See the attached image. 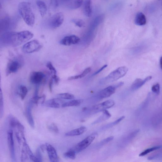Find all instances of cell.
<instances>
[{"label": "cell", "instance_id": "cell-1", "mask_svg": "<svg viewBox=\"0 0 162 162\" xmlns=\"http://www.w3.org/2000/svg\"><path fill=\"white\" fill-rule=\"evenodd\" d=\"M33 37L34 34L28 31L17 32H10L2 35L1 41L6 45L16 47L28 42Z\"/></svg>", "mask_w": 162, "mask_h": 162}, {"label": "cell", "instance_id": "cell-2", "mask_svg": "<svg viewBox=\"0 0 162 162\" xmlns=\"http://www.w3.org/2000/svg\"><path fill=\"white\" fill-rule=\"evenodd\" d=\"M20 15L26 24L33 27L35 23V16L31 7V4L28 2L20 3L18 6Z\"/></svg>", "mask_w": 162, "mask_h": 162}, {"label": "cell", "instance_id": "cell-3", "mask_svg": "<svg viewBox=\"0 0 162 162\" xmlns=\"http://www.w3.org/2000/svg\"><path fill=\"white\" fill-rule=\"evenodd\" d=\"M128 71V68L122 66L117 68L100 81L101 85H105L115 81L123 77Z\"/></svg>", "mask_w": 162, "mask_h": 162}, {"label": "cell", "instance_id": "cell-4", "mask_svg": "<svg viewBox=\"0 0 162 162\" xmlns=\"http://www.w3.org/2000/svg\"><path fill=\"white\" fill-rule=\"evenodd\" d=\"M42 46L37 40H34L27 42L23 46L22 51L26 54H30L40 50Z\"/></svg>", "mask_w": 162, "mask_h": 162}, {"label": "cell", "instance_id": "cell-5", "mask_svg": "<svg viewBox=\"0 0 162 162\" xmlns=\"http://www.w3.org/2000/svg\"><path fill=\"white\" fill-rule=\"evenodd\" d=\"M96 135L92 134L79 143L73 149L76 152L78 153L87 148L93 142L96 138Z\"/></svg>", "mask_w": 162, "mask_h": 162}, {"label": "cell", "instance_id": "cell-6", "mask_svg": "<svg viewBox=\"0 0 162 162\" xmlns=\"http://www.w3.org/2000/svg\"><path fill=\"white\" fill-rule=\"evenodd\" d=\"M64 18V15L62 13H57L51 17L49 22L50 27L53 29L59 27L63 24Z\"/></svg>", "mask_w": 162, "mask_h": 162}, {"label": "cell", "instance_id": "cell-7", "mask_svg": "<svg viewBox=\"0 0 162 162\" xmlns=\"http://www.w3.org/2000/svg\"><path fill=\"white\" fill-rule=\"evenodd\" d=\"M21 66V61L17 59L11 60L8 62L6 69V75L17 72Z\"/></svg>", "mask_w": 162, "mask_h": 162}, {"label": "cell", "instance_id": "cell-8", "mask_svg": "<svg viewBox=\"0 0 162 162\" xmlns=\"http://www.w3.org/2000/svg\"><path fill=\"white\" fill-rule=\"evenodd\" d=\"M45 77V75L42 72L34 71L30 75V81L34 84L40 85L44 81Z\"/></svg>", "mask_w": 162, "mask_h": 162}, {"label": "cell", "instance_id": "cell-9", "mask_svg": "<svg viewBox=\"0 0 162 162\" xmlns=\"http://www.w3.org/2000/svg\"><path fill=\"white\" fill-rule=\"evenodd\" d=\"M7 140L11 158L13 161L16 160L13 131L10 129L8 132Z\"/></svg>", "mask_w": 162, "mask_h": 162}, {"label": "cell", "instance_id": "cell-10", "mask_svg": "<svg viewBox=\"0 0 162 162\" xmlns=\"http://www.w3.org/2000/svg\"><path fill=\"white\" fill-rule=\"evenodd\" d=\"M116 88L115 86H110L101 90L98 95L100 99L110 97L115 93Z\"/></svg>", "mask_w": 162, "mask_h": 162}, {"label": "cell", "instance_id": "cell-11", "mask_svg": "<svg viewBox=\"0 0 162 162\" xmlns=\"http://www.w3.org/2000/svg\"><path fill=\"white\" fill-rule=\"evenodd\" d=\"M46 150H47L50 161L52 162L59 161L58 157L55 149L52 145L46 144Z\"/></svg>", "mask_w": 162, "mask_h": 162}, {"label": "cell", "instance_id": "cell-12", "mask_svg": "<svg viewBox=\"0 0 162 162\" xmlns=\"http://www.w3.org/2000/svg\"><path fill=\"white\" fill-rule=\"evenodd\" d=\"M34 103L31 100L28 104L26 110V117L30 126L33 128L35 127V123L32 115V109Z\"/></svg>", "mask_w": 162, "mask_h": 162}, {"label": "cell", "instance_id": "cell-13", "mask_svg": "<svg viewBox=\"0 0 162 162\" xmlns=\"http://www.w3.org/2000/svg\"><path fill=\"white\" fill-rule=\"evenodd\" d=\"M80 41V38L75 35H71L64 37L60 42L61 44L65 46H70L78 43Z\"/></svg>", "mask_w": 162, "mask_h": 162}, {"label": "cell", "instance_id": "cell-14", "mask_svg": "<svg viewBox=\"0 0 162 162\" xmlns=\"http://www.w3.org/2000/svg\"><path fill=\"white\" fill-rule=\"evenodd\" d=\"M115 104V102L113 100H108L94 106L92 107V109L96 111H102L104 110L111 108Z\"/></svg>", "mask_w": 162, "mask_h": 162}, {"label": "cell", "instance_id": "cell-15", "mask_svg": "<svg viewBox=\"0 0 162 162\" xmlns=\"http://www.w3.org/2000/svg\"><path fill=\"white\" fill-rule=\"evenodd\" d=\"M151 76H149L143 80L140 78L136 79L133 82L131 88L132 90H135L139 89L143 86L146 82L151 80L152 78Z\"/></svg>", "mask_w": 162, "mask_h": 162}, {"label": "cell", "instance_id": "cell-16", "mask_svg": "<svg viewBox=\"0 0 162 162\" xmlns=\"http://www.w3.org/2000/svg\"><path fill=\"white\" fill-rule=\"evenodd\" d=\"M61 99L58 98L50 100L44 103V105L46 106L54 108H59L62 103Z\"/></svg>", "mask_w": 162, "mask_h": 162}, {"label": "cell", "instance_id": "cell-17", "mask_svg": "<svg viewBox=\"0 0 162 162\" xmlns=\"http://www.w3.org/2000/svg\"><path fill=\"white\" fill-rule=\"evenodd\" d=\"M83 3V0H69L65 4L69 9H76L80 8Z\"/></svg>", "mask_w": 162, "mask_h": 162}, {"label": "cell", "instance_id": "cell-18", "mask_svg": "<svg viewBox=\"0 0 162 162\" xmlns=\"http://www.w3.org/2000/svg\"><path fill=\"white\" fill-rule=\"evenodd\" d=\"M83 11L85 15L90 17L92 15L91 0H85L83 3Z\"/></svg>", "mask_w": 162, "mask_h": 162}, {"label": "cell", "instance_id": "cell-19", "mask_svg": "<svg viewBox=\"0 0 162 162\" xmlns=\"http://www.w3.org/2000/svg\"><path fill=\"white\" fill-rule=\"evenodd\" d=\"M135 24L139 26H143L146 24V19L145 15L142 12H138L135 19Z\"/></svg>", "mask_w": 162, "mask_h": 162}, {"label": "cell", "instance_id": "cell-20", "mask_svg": "<svg viewBox=\"0 0 162 162\" xmlns=\"http://www.w3.org/2000/svg\"><path fill=\"white\" fill-rule=\"evenodd\" d=\"M87 130V128L84 126L69 131L65 134L66 136H72L79 135L82 134Z\"/></svg>", "mask_w": 162, "mask_h": 162}, {"label": "cell", "instance_id": "cell-21", "mask_svg": "<svg viewBox=\"0 0 162 162\" xmlns=\"http://www.w3.org/2000/svg\"><path fill=\"white\" fill-rule=\"evenodd\" d=\"M36 4L39 9V11L42 17H44L47 13V7L45 3L41 1H37Z\"/></svg>", "mask_w": 162, "mask_h": 162}, {"label": "cell", "instance_id": "cell-22", "mask_svg": "<svg viewBox=\"0 0 162 162\" xmlns=\"http://www.w3.org/2000/svg\"><path fill=\"white\" fill-rule=\"evenodd\" d=\"M10 19L7 16L3 17L0 20V29L1 31H4L7 30L9 26Z\"/></svg>", "mask_w": 162, "mask_h": 162}, {"label": "cell", "instance_id": "cell-23", "mask_svg": "<svg viewBox=\"0 0 162 162\" xmlns=\"http://www.w3.org/2000/svg\"><path fill=\"white\" fill-rule=\"evenodd\" d=\"M102 111L103 114L96 121L92 123V125H96L103 122L111 117L110 114L106 110H104Z\"/></svg>", "mask_w": 162, "mask_h": 162}, {"label": "cell", "instance_id": "cell-24", "mask_svg": "<svg viewBox=\"0 0 162 162\" xmlns=\"http://www.w3.org/2000/svg\"><path fill=\"white\" fill-rule=\"evenodd\" d=\"M82 100H74L65 103L62 105V107H66L71 106H80L83 102Z\"/></svg>", "mask_w": 162, "mask_h": 162}, {"label": "cell", "instance_id": "cell-25", "mask_svg": "<svg viewBox=\"0 0 162 162\" xmlns=\"http://www.w3.org/2000/svg\"><path fill=\"white\" fill-rule=\"evenodd\" d=\"M91 67H88L81 74L77 76L69 77H68V80H72L81 79L84 77L86 76L87 75L89 74L91 71Z\"/></svg>", "mask_w": 162, "mask_h": 162}, {"label": "cell", "instance_id": "cell-26", "mask_svg": "<svg viewBox=\"0 0 162 162\" xmlns=\"http://www.w3.org/2000/svg\"><path fill=\"white\" fill-rule=\"evenodd\" d=\"M104 16L103 15H99L96 17L92 21L91 24V27L92 28H95L101 23L104 19Z\"/></svg>", "mask_w": 162, "mask_h": 162}, {"label": "cell", "instance_id": "cell-27", "mask_svg": "<svg viewBox=\"0 0 162 162\" xmlns=\"http://www.w3.org/2000/svg\"><path fill=\"white\" fill-rule=\"evenodd\" d=\"M9 124L10 126L12 128L17 127L20 123L18 120L12 115H10L9 116Z\"/></svg>", "mask_w": 162, "mask_h": 162}, {"label": "cell", "instance_id": "cell-28", "mask_svg": "<svg viewBox=\"0 0 162 162\" xmlns=\"http://www.w3.org/2000/svg\"><path fill=\"white\" fill-rule=\"evenodd\" d=\"M28 93L27 87L24 86H21L19 88V95L22 100H24Z\"/></svg>", "mask_w": 162, "mask_h": 162}, {"label": "cell", "instance_id": "cell-29", "mask_svg": "<svg viewBox=\"0 0 162 162\" xmlns=\"http://www.w3.org/2000/svg\"><path fill=\"white\" fill-rule=\"evenodd\" d=\"M125 118V116H123L121 117L119 119H118L116 121H115L110 123L109 124H107L104 126H103L102 128V130H106L110 128H111L112 127H113L114 126L116 125L119 124L120 122L122 120H123Z\"/></svg>", "mask_w": 162, "mask_h": 162}, {"label": "cell", "instance_id": "cell-30", "mask_svg": "<svg viewBox=\"0 0 162 162\" xmlns=\"http://www.w3.org/2000/svg\"><path fill=\"white\" fill-rule=\"evenodd\" d=\"M4 99L2 91V90L1 89L0 91V117L2 118L3 115L4 114Z\"/></svg>", "mask_w": 162, "mask_h": 162}, {"label": "cell", "instance_id": "cell-31", "mask_svg": "<svg viewBox=\"0 0 162 162\" xmlns=\"http://www.w3.org/2000/svg\"><path fill=\"white\" fill-rule=\"evenodd\" d=\"M76 152L71 149L65 153L64 156L66 158L74 160L76 158Z\"/></svg>", "mask_w": 162, "mask_h": 162}, {"label": "cell", "instance_id": "cell-32", "mask_svg": "<svg viewBox=\"0 0 162 162\" xmlns=\"http://www.w3.org/2000/svg\"><path fill=\"white\" fill-rule=\"evenodd\" d=\"M161 147V146H156L147 149L141 153L140 154L139 156H143L146 155L152 152L160 149Z\"/></svg>", "mask_w": 162, "mask_h": 162}, {"label": "cell", "instance_id": "cell-33", "mask_svg": "<svg viewBox=\"0 0 162 162\" xmlns=\"http://www.w3.org/2000/svg\"><path fill=\"white\" fill-rule=\"evenodd\" d=\"M57 96L58 98L65 100H73L75 98L74 95L68 93L60 94Z\"/></svg>", "mask_w": 162, "mask_h": 162}, {"label": "cell", "instance_id": "cell-34", "mask_svg": "<svg viewBox=\"0 0 162 162\" xmlns=\"http://www.w3.org/2000/svg\"><path fill=\"white\" fill-rule=\"evenodd\" d=\"M46 66H47V67L51 71L52 75H56L57 71L56 70V69L54 66L52 64L51 62H48L47 63V64H46Z\"/></svg>", "mask_w": 162, "mask_h": 162}, {"label": "cell", "instance_id": "cell-35", "mask_svg": "<svg viewBox=\"0 0 162 162\" xmlns=\"http://www.w3.org/2000/svg\"><path fill=\"white\" fill-rule=\"evenodd\" d=\"M28 155L25 150L22 148V150L21 160L22 162H26L29 159Z\"/></svg>", "mask_w": 162, "mask_h": 162}, {"label": "cell", "instance_id": "cell-36", "mask_svg": "<svg viewBox=\"0 0 162 162\" xmlns=\"http://www.w3.org/2000/svg\"><path fill=\"white\" fill-rule=\"evenodd\" d=\"M72 21L74 23L76 26L79 27H81L84 26L85 25V22L83 20L80 19H73L72 20Z\"/></svg>", "mask_w": 162, "mask_h": 162}, {"label": "cell", "instance_id": "cell-37", "mask_svg": "<svg viewBox=\"0 0 162 162\" xmlns=\"http://www.w3.org/2000/svg\"><path fill=\"white\" fill-rule=\"evenodd\" d=\"M48 128L50 131L54 133H58L59 132L57 126L54 123H52L49 126Z\"/></svg>", "mask_w": 162, "mask_h": 162}, {"label": "cell", "instance_id": "cell-38", "mask_svg": "<svg viewBox=\"0 0 162 162\" xmlns=\"http://www.w3.org/2000/svg\"><path fill=\"white\" fill-rule=\"evenodd\" d=\"M152 91L156 95H159L160 92V85L159 83H156L152 87Z\"/></svg>", "mask_w": 162, "mask_h": 162}, {"label": "cell", "instance_id": "cell-39", "mask_svg": "<svg viewBox=\"0 0 162 162\" xmlns=\"http://www.w3.org/2000/svg\"><path fill=\"white\" fill-rule=\"evenodd\" d=\"M114 138V137L113 136H111L105 139L104 140L101 142L99 144V146H101L106 145L112 140Z\"/></svg>", "mask_w": 162, "mask_h": 162}, {"label": "cell", "instance_id": "cell-40", "mask_svg": "<svg viewBox=\"0 0 162 162\" xmlns=\"http://www.w3.org/2000/svg\"><path fill=\"white\" fill-rule=\"evenodd\" d=\"M40 148H38L36 150V156L39 160V162L42 161V156Z\"/></svg>", "mask_w": 162, "mask_h": 162}, {"label": "cell", "instance_id": "cell-41", "mask_svg": "<svg viewBox=\"0 0 162 162\" xmlns=\"http://www.w3.org/2000/svg\"><path fill=\"white\" fill-rule=\"evenodd\" d=\"M52 78L54 81L55 84L56 85H58L59 83L60 79L57 76V75H52Z\"/></svg>", "mask_w": 162, "mask_h": 162}, {"label": "cell", "instance_id": "cell-42", "mask_svg": "<svg viewBox=\"0 0 162 162\" xmlns=\"http://www.w3.org/2000/svg\"><path fill=\"white\" fill-rule=\"evenodd\" d=\"M51 5L55 8H57L58 6V0H50Z\"/></svg>", "mask_w": 162, "mask_h": 162}, {"label": "cell", "instance_id": "cell-43", "mask_svg": "<svg viewBox=\"0 0 162 162\" xmlns=\"http://www.w3.org/2000/svg\"><path fill=\"white\" fill-rule=\"evenodd\" d=\"M108 66L107 64H106L102 66L101 68L99 69V70L97 71L96 72H95L92 76H94L97 75V74H99L102 71H103L104 69L106 68Z\"/></svg>", "mask_w": 162, "mask_h": 162}, {"label": "cell", "instance_id": "cell-44", "mask_svg": "<svg viewBox=\"0 0 162 162\" xmlns=\"http://www.w3.org/2000/svg\"><path fill=\"white\" fill-rule=\"evenodd\" d=\"M29 158L32 161L34 162H39V160L34 155H31L29 156Z\"/></svg>", "mask_w": 162, "mask_h": 162}, {"label": "cell", "instance_id": "cell-45", "mask_svg": "<svg viewBox=\"0 0 162 162\" xmlns=\"http://www.w3.org/2000/svg\"><path fill=\"white\" fill-rule=\"evenodd\" d=\"M53 81L54 80L52 79V78L49 82V89H50V91L51 92H52V91L53 84Z\"/></svg>", "mask_w": 162, "mask_h": 162}, {"label": "cell", "instance_id": "cell-46", "mask_svg": "<svg viewBox=\"0 0 162 162\" xmlns=\"http://www.w3.org/2000/svg\"><path fill=\"white\" fill-rule=\"evenodd\" d=\"M15 134L18 143L19 144H20L21 143V138L20 137L19 134L18 132H16Z\"/></svg>", "mask_w": 162, "mask_h": 162}, {"label": "cell", "instance_id": "cell-47", "mask_svg": "<svg viewBox=\"0 0 162 162\" xmlns=\"http://www.w3.org/2000/svg\"><path fill=\"white\" fill-rule=\"evenodd\" d=\"M40 149L42 152H44L45 150H46V145H42L40 146Z\"/></svg>", "mask_w": 162, "mask_h": 162}, {"label": "cell", "instance_id": "cell-48", "mask_svg": "<svg viewBox=\"0 0 162 162\" xmlns=\"http://www.w3.org/2000/svg\"><path fill=\"white\" fill-rule=\"evenodd\" d=\"M160 67L162 70V56H161L160 59Z\"/></svg>", "mask_w": 162, "mask_h": 162}, {"label": "cell", "instance_id": "cell-49", "mask_svg": "<svg viewBox=\"0 0 162 162\" xmlns=\"http://www.w3.org/2000/svg\"><path fill=\"white\" fill-rule=\"evenodd\" d=\"M69 0H61V2L64 4H65Z\"/></svg>", "mask_w": 162, "mask_h": 162}, {"label": "cell", "instance_id": "cell-50", "mask_svg": "<svg viewBox=\"0 0 162 162\" xmlns=\"http://www.w3.org/2000/svg\"><path fill=\"white\" fill-rule=\"evenodd\" d=\"M161 2L162 3V0H161Z\"/></svg>", "mask_w": 162, "mask_h": 162}]
</instances>
